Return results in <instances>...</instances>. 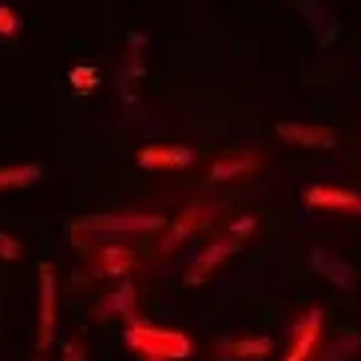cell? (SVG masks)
Segmentation results:
<instances>
[{"label": "cell", "mask_w": 361, "mask_h": 361, "mask_svg": "<svg viewBox=\"0 0 361 361\" xmlns=\"http://www.w3.org/2000/svg\"><path fill=\"white\" fill-rule=\"evenodd\" d=\"M123 345L143 357H163V361H179L195 353V341L179 329H163V326H143V322H131L123 329Z\"/></svg>", "instance_id": "obj_1"}, {"label": "cell", "mask_w": 361, "mask_h": 361, "mask_svg": "<svg viewBox=\"0 0 361 361\" xmlns=\"http://www.w3.org/2000/svg\"><path fill=\"white\" fill-rule=\"evenodd\" d=\"M167 226L163 214H87L72 223V234H99V238H135Z\"/></svg>", "instance_id": "obj_2"}, {"label": "cell", "mask_w": 361, "mask_h": 361, "mask_svg": "<svg viewBox=\"0 0 361 361\" xmlns=\"http://www.w3.org/2000/svg\"><path fill=\"white\" fill-rule=\"evenodd\" d=\"M310 266H314V274L326 278L329 286L338 290H357V270H353L345 258H338L329 246H314L310 250Z\"/></svg>", "instance_id": "obj_3"}, {"label": "cell", "mask_w": 361, "mask_h": 361, "mask_svg": "<svg viewBox=\"0 0 361 361\" xmlns=\"http://www.w3.org/2000/svg\"><path fill=\"white\" fill-rule=\"evenodd\" d=\"M278 139L306 151H329L338 143V131L326 128V123H294V119H286V123H278Z\"/></svg>", "instance_id": "obj_4"}, {"label": "cell", "mask_w": 361, "mask_h": 361, "mask_svg": "<svg viewBox=\"0 0 361 361\" xmlns=\"http://www.w3.org/2000/svg\"><path fill=\"white\" fill-rule=\"evenodd\" d=\"M135 159L143 171H179V167H191L199 155L191 147H179V143H147Z\"/></svg>", "instance_id": "obj_5"}, {"label": "cell", "mask_w": 361, "mask_h": 361, "mask_svg": "<svg viewBox=\"0 0 361 361\" xmlns=\"http://www.w3.org/2000/svg\"><path fill=\"white\" fill-rule=\"evenodd\" d=\"M294 8L310 20V32H314V44H318V48H329V44L341 36L338 16H334L322 0H294Z\"/></svg>", "instance_id": "obj_6"}, {"label": "cell", "mask_w": 361, "mask_h": 361, "mask_svg": "<svg viewBox=\"0 0 361 361\" xmlns=\"http://www.w3.org/2000/svg\"><path fill=\"white\" fill-rule=\"evenodd\" d=\"M306 207L314 211H341V214H361V195L350 191V187H310L302 195Z\"/></svg>", "instance_id": "obj_7"}, {"label": "cell", "mask_w": 361, "mask_h": 361, "mask_svg": "<svg viewBox=\"0 0 361 361\" xmlns=\"http://www.w3.org/2000/svg\"><path fill=\"white\" fill-rule=\"evenodd\" d=\"M56 338V270L48 262L40 266V350H52Z\"/></svg>", "instance_id": "obj_8"}, {"label": "cell", "mask_w": 361, "mask_h": 361, "mask_svg": "<svg viewBox=\"0 0 361 361\" xmlns=\"http://www.w3.org/2000/svg\"><path fill=\"white\" fill-rule=\"evenodd\" d=\"M234 250H238V238H231V234H226V238H219L214 246H207V250L199 255V262L187 270V278H183V282H187V286H199V282H207V278H211L214 270H219V266H223L226 258L234 255Z\"/></svg>", "instance_id": "obj_9"}, {"label": "cell", "mask_w": 361, "mask_h": 361, "mask_svg": "<svg viewBox=\"0 0 361 361\" xmlns=\"http://www.w3.org/2000/svg\"><path fill=\"white\" fill-rule=\"evenodd\" d=\"M318 345H322V310H310L306 318L298 322L294 345H290V353H286L282 361H310Z\"/></svg>", "instance_id": "obj_10"}, {"label": "cell", "mask_w": 361, "mask_h": 361, "mask_svg": "<svg viewBox=\"0 0 361 361\" xmlns=\"http://www.w3.org/2000/svg\"><path fill=\"white\" fill-rule=\"evenodd\" d=\"M131 266H135V250L131 246H123V243H104L99 246V255H96V274H104V278H123L131 274Z\"/></svg>", "instance_id": "obj_11"}, {"label": "cell", "mask_w": 361, "mask_h": 361, "mask_svg": "<svg viewBox=\"0 0 361 361\" xmlns=\"http://www.w3.org/2000/svg\"><path fill=\"white\" fill-rule=\"evenodd\" d=\"M255 167H258L255 155H234V159H219V163H211L207 179H211V183H231V179H243V175H250Z\"/></svg>", "instance_id": "obj_12"}, {"label": "cell", "mask_w": 361, "mask_h": 361, "mask_svg": "<svg viewBox=\"0 0 361 361\" xmlns=\"http://www.w3.org/2000/svg\"><path fill=\"white\" fill-rule=\"evenodd\" d=\"M44 179V163H16V167H0V191L12 187H36Z\"/></svg>", "instance_id": "obj_13"}, {"label": "cell", "mask_w": 361, "mask_h": 361, "mask_svg": "<svg viewBox=\"0 0 361 361\" xmlns=\"http://www.w3.org/2000/svg\"><path fill=\"white\" fill-rule=\"evenodd\" d=\"M104 314H119V318H135V282L123 278L111 294L104 298Z\"/></svg>", "instance_id": "obj_14"}, {"label": "cell", "mask_w": 361, "mask_h": 361, "mask_svg": "<svg viewBox=\"0 0 361 361\" xmlns=\"http://www.w3.org/2000/svg\"><path fill=\"white\" fill-rule=\"evenodd\" d=\"M274 350H278L274 338H231L226 341L231 357H266V353H274Z\"/></svg>", "instance_id": "obj_15"}, {"label": "cell", "mask_w": 361, "mask_h": 361, "mask_svg": "<svg viewBox=\"0 0 361 361\" xmlns=\"http://www.w3.org/2000/svg\"><path fill=\"white\" fill-rule=\"evenodd\" d=\"M199 219H202V202H191V207H187V214H183L179 223L171 226V234L163 238V250L171 255V250H175V246H179L183 238H191V231L199 226Z\"/></svg>", "instance_id": "obj_16"}, {"label": "cell", "mask_w": 361, "mask_h": 361, "mask_svg": "<svg viewBox=\"0 0 361 361\" xmlns=\"http://www.w3.org/2000/svg\"><path fill=\"white\" fill-rule=\"evenodd\" d=\"M357 350H361V334L357 329H341V338L329 345V353L322 361H350V357H357Z\"/></svg>", "instance_id": "obj_17"}, {"label": "cell", "mask_w": 361, "mask_h": 361, "mask_svg": "<svg viewBox=\"0 0 361 361\" xmlns=\"http://www.w3.org/2000/svg\"><path fill=\"white\" fill-rule=\"evenodd\" d=\"M68 80H72V87L80 92V96H87V92H96V80H99V75H96V68H84V64H80V68H72V75H68Z\"/></svg>", "instance_id": "obj_18"}, {"label": "cell", "mask_w": 361, "mask_h": 361, "mask_svg": "<svg viewBox=\"0 0 361 361\" xmlns=\"http://www.w3.org/2000/svg\"><path fill=\"white\" fill-rule=\"evenodd\" d=\"M20 16H16V8H8V4H0V36L8 40V36H16L20 32Z\"/></svg>", "instance_id": "obj_19"}, {"label": "cell", "mask_w": 361, "mask_h": 361, "mask_svg": "<svg viewBox=\"0 0 361 361\" xmlns=\"http://www.w3.org/2000/svg\"><path fill=\"white\" fill-rule=\"evenodd\" d=\"M20 255H24V246L16 243L12 234H4V231H0V258H4V262H16Z\"/></svg>", "instance_id": "obj_20"}, {"label": "cell", "mask_w": 361, "mask_h": 361, "mask_svg": "<svg viewBox=\"0 0 361 361\" xmlns=\"http://www.w3.org/2000/svg\"><path fill=\"white\" fill-rule=\"evenodd\" d=\"M255 219H250V214H243V219H234V226H231V238H238V243H243V238H250V234H255Z\"/></svg>", "instance_id": "obj_21"}, {"label": "cell", "mask_w": 361, "mask_h": 361, "mask_svg": "<svg viewBox=\"0 0 361 361\" xmlns=\"http://www.w3.org/2000/svg\"><path fill=\"white\" fill-rule=\"evenodd\" d=\"M64 361H87V345L84 341H72V345L64 350Z\"/></svg>", "instance_id": "obj_22"}, {"label": "cell", "mask_w": 361, "mask_h": 361, "mask_svg": "<svg viewBox=\"0 0 361 361\" xmlns=\"http://www.w3.org/2000/svg\"><path fill=\"white\" fill-rule=\"evenodd\" d=\"M147 361H163V357H147Z\"/></svg>", "instance_id": "obj_23"}]
</instances>
